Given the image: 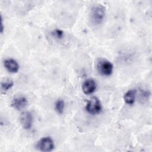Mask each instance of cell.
Instances as JSON below:
<instances>
[{"mask_svg": "<svg viewBox=\"0 0 152 152\" xmlns=\"http://www.w3.org/2000/svg\"><path fill=\"white\" fill-rule=\"evenodd\" d=\"M20 121L21 126L25 129H30L33 124V116L30 112H24L20 116Z\"/></svg>", "mask_w": 152, "mask_h": 152, "instance_id": "obj_5", "label": "cell"}, {"mask_svg": "<svg viewBox=\"0 0 152 152\" xmlns=\"http://www.w3.org/2000/svg\"><path fill=\"white\" fill-rule=\"evenodd\" d=\"M36 147L41 151H50L54 148L53 141L50 137H43L37 142Z\"/></svg>", "mask_w": 152, "mask_h": 152, "instance_id": "obj_4", "label": "cell"}, {"mask_svg": "<svg viewBox=\"0 0 152 152\" xmlns=\"http://www.w3.org/2000/svg\"><path fill=\"white\" fill-rule=\"evenodd\" d=\"M27 105V100L23 96H18L15 97L11 102V106L17 110L24 109Z\"/></svg>", "mask_w": 152, "mask_h": 152, "instance_id": "obj_7", "label": "cell"}, {"mask_svg": "<svg viewBox=\"0 0 152 152\" xmlns=\"http://www.w3.org/2000/svg\"><path fill=\"white\" fill-rule=\"evenodd\" d=\"M65 108V103L63 100L59 99L55 103V109L59 114H62L64 112Z\"/></svg>", "mask_w": 152, "mask_h": 152, "instance_id": "obj_10", "label": "cell"}, {"mask_svg": "<svg viewBox=\"0 0 152 152\" xmlns=\"http://www.w3.org/2000/svg\"><path fill=\"white\" fill-rule=\"evenodd\" d=\"M105 8L100 4L94 5L90 11V20L93 24L99 25L101 24L105 17Z\"/></svg>", "mask_w": 152, "mask_h": 152, "instance_id": "obj_1", "label": "cell"}, {"mask_svg": "<svg viewBox=\"0 0 152 152\" xmlns=\"http://www.w3.org/2000/svg\"><path fill=\"white\" fill-rule=\"evenodd\" d=\"M136 94L137 91L135 89H131L127 91L124 96V100L125 102L128 104H133L135 100Z\"/></svg>", "mask_w": 152, "mask_h": 152, "instance_id": "obj_9", "label": "cell"}, {"mask_svg": "<svg viewBox=\"0 0 152 152\" xmlns=\"http://www.w3.org/2000/svg\"><path fill=\"white\" fill-rule=\"evenodd\" d=\"M4 65L7 70L11 73H16L18 71L19 65L14 59L8 58L4 60Z\"/></svg>", "mask_w": 152, "mask_h": 152, "instance_id": "obj_8", "label": "cell"}, {"mask_svg": "<svg viewBox=\"0 0 152 152\" xmlns=\"http://www.w3.org/2000/svg\"><path fill=\"white\" fill-rule=\"evenodd\" d=\"M96 69L100 75L109 76L112 74L113 66L110 61L100 58L97 61Z\"/></svg>", "mask_w": 152, "mask_h": 152, "instance_id": "obj_2", "label": "cell"}, {"mask_svg": "<svg viewBox=\"0 0 152 152\" xmlns=\"http://www.w3.org/2000/svg\"><path fill=\"white\" fill-rule=\"evenodd\" d=\"M53 35L58 39H62L64 36V32L61 30L55 29L53 32Z\"/></svg>", "mask_w": 152, "mask_h": 152, "instance_id": "obj_12", "label": "cell"}, {"mask_svg": "<svg viewBox=\"0 0 152 152\" xmlns=\"http://www.w3.org/2000/svg\"><path fill=\"white\" fill-rule=\"evenodd\" d=\"M14 85V83L11 80H7L1 83V90L2 92H6L8 91Z\"/></svg>", "mask_w": 152, "mask_h": 152, "instance_id": "obj_11", "label": "cell"}, {"mask_svg": "<svg viewBox=\"0 0 152 152\" xmlns=\"http://www.w3.org/2000/svg\"><path fill=\"white\" fill-rule=\"evenodd\" d=\"M86 110L91 115H96L102 110V106L100 100L96 97H92L88 102L86 106Z\"/></svg>", "mask_w": 152, "mask_h": 152, "instance_id": "obj_3", "label": "cell"}, {"mask_svg": "<svg viewBox=\"0 0 152 152\" xmlns=\"http://www.w3.org/2000/svg\"><path fill=\"white\" fill-rule=\"evenodd\" d=\"M1 33H2V32H3V30H4V26H3L2 18H1Z\"/></svg>", "mask_w": 152, "mask_h": 152, "instance_id": "obj_13", "label": "cell"}, {"mask_svg": "<svg viewBox=\"0 0 152 152\" xmlns=\"http://www.w3.org/2000/svg\"><path fill=\"white\" fill-rule=\"evenodd\" d=\"M96 89V83L92 78L86 80L82 84V90L85 94H90Z\"/></svg>", "mask_w": 152, "mask_h": 152, "instance_id": "obj_6", "label": "cell"}]
</instances>
